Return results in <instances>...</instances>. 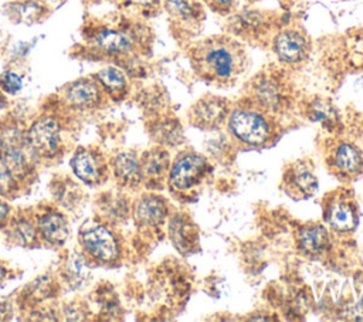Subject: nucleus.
<instances>
[{"label": "nucleus", "mask_w": 363, "mask_h": 322, "mask_svg": "<svg viewBox=\"0 0 363 322\" xmlns=\"http://www.w3.org/2000/svg\"><path fill=\"white\" fill-rule=\"evenodd\" d=\"M71 166H72V170L77 174V177H79L82 182L95 183L101 177V172H102L101 165H99L96 156H94L88 150L77 152L75 156L72 157Z\"/></svg>", "instance_id": "a211bd4d"}, {"label": "nucleus", "mask_w": 363, "mask_h": 322, "mask_svg": "<svg viewBox=\"0 0 363 322\" xmlns=\"http://www.w3.org/2000/svg\"><path fill=\"white\" fill-rule=\"evenodd\" d=\"M84 248L96 260L109 262L118 257L119 247L113 234L102 224L88 221L79 231Z\"/></svg>", "instance_id": "20e7f679"}, {"label": "nucleus", "mask_w": 363, "mask_h": 322, "mask_svg": "<svg viewBox=\"0 0 363 322\" xmlns=\"http://www.w3.org/2000/svg\"><path fill=\"white\" fill-rule=\"evenodd\" d=\"M11 235L21 244L30 245L35 241V228L26 218H18L11 226Z\"/></svg>", "instance_id": "a878e982"}, {"label": "nucleus", "mask_w": 363, "mask_h": 322, "mask_svg": "<svg viewBox=\"0 0 363 322\" xmlns=\"http://www.w3.org/2000/svg\"><path fill=\"white\" fill-rule=\"evenodd\" d=\"M142 174L146 173L150 177H159L166 172L169 166V155L162 149H153L145 155L142 162Z\"/></svg>", "instance_id": "393cba45"}, {"label": "nucleus", "mask_w": 363, "mask_h": 322, "mask_svg": "<svg viewBox=\"0 0 363 322\" xmlns=\"http://www.w3.org/2000/svg\"><path fill=\"white\" fill-rule=\"evenodd\" d=\"M101 89L96 82L91 79H78L68 85L65 99L71 106L89 108L99 102Z\"/></svg>", "instance_id": "2eb2a0df"}, {"label": "nucleus", "mask_w": 363, "mask_h": 322, "mask_svg": "<svg viewBox=\"0 0 363 322\" xmlns=\"http://www.w3.org/2000/svg\"><path fill=\"white\" fill-rule=\"evenodd\" d=\"M228 131L245 145L261 146L272 136V123L261 109L237 106L228 115Z\"/></svg>", "instance_id": "f03ea898"}, {"label": "nucleus", "mask_w": 363, "mask_h": 322, "mask_svg": "<svg viewBox=\"0 0 363 322\" xmlns=\"http://www.w3.org/2000/svg\"><path fill=\"white\" fill-rule=\"evenodd\" d=\"M170 235L173 238L174 245L180 251L189 250L193 245V241L196 238V233L193 231V226L186 221L184 217L182 216H174L172 223H170Z\"/></svg>", "instance_id": "5701e85b"}, {"label": "nucleus", "mask_w": 363, "mask_h": 322, "mask_svg": "<svg viewBox=\"0 0 363 322\" xmlns=\"http://www.w3.org/2000/svg\"><path fill=\"white\" fill-rule=\"evenodd\" d=\"M16 186L14 173L0 157V194H9Z\"/></svg>", "instance_id": "c85d7f7f"}, {"label": "nucleus", "mask_w": 363, "mask_h": 322, "mask_svg": "<svg viewBox=\"0 0 363 322\" xmlns=\"http://www.w3.org/2000/svg\"><path fill=\"white\" fill-rule=\"evenodd\" d=\"M23 79L14 71H6L0 75V89L7 94H16L21 89Z\"/></svg>", "instance_id": "cd10ccee"}, {"label": "nucleus", "mask_w": 363, "mask_h": 322, "mask_svg": "<svg viewBox=\"0 0 363 322\" xmlns=\"http://www.w3.org/2000/svg\"><path fill=\"white\" fill-rule=\"evenodd\" d=\"M163 4L174 21L189 28L200 24L204 17L199 0H163Z\"/></svg>", "instance_id": "4468645a"}, {"label": "nucleus", "mask_w": 363, "mask_h": 322, "mask_svg": "<svg viewBox=\"0 0 363 322\" xmlns=\"http://www.w3.org/2000/svg\"><path fill=\"white\" fill-rule=\"evenodd\" d=\"M41 235L51 244H62L68 237V224L60 213H47L38 220Z\"/></svg>", "instance_id": "dca6fc26"}, {"label": "nucleus", "mask_w": 363, "mask_h": 322, "mask_svg": "<svg viewBox=\"0 0 363 322\" xmlns=\"http://www.w3.org/2000/svg\"><path fill=\"white\" fill-rule=\"evenodd\" d=\"M285 182L288 183V191L291 190L292 196L294 193H298L301 197H308L313 194L318 187V180L313 169L303 162L296 163L288 170Z\"/></svg>", "instance_id": "ddd939ff"}, {"label": "nucleus", "mask_w": 363, "mask_h": 322, "mask_svg": "<svg viewBox=\"0 0 363 322\" xmlns=\"http://www.w3.org/2000/svg\"><path fill=\"white\" fill-rule=\"evenodd\" d=\"M3 102H4V99H3V96H1V94H0V106L3 105Z\"/></svg>", "instance_id": "72a5a7b5"}, {"label": "nucleus", "mask_w": 363, "mask_h": 322, "mask_svg": "<svg viewBox=\"0 0 363 322\" xmlns=\"http://www.w3.org/2000/svg\"><path fill=\"white\" fill-rule=\"evenodd\" d=\"M7 214H9V206L0 200V221L4 220L7 217Z\"/></svg>", "instance_id": "2f4dec72"}, {"label": "nucleus", "mask_w": 363, "mask_h": 322, "mask_svg": "<svg viewBox=\"0 0 363 322\" xmlns=\"http://www.w3.org/2000/svg\"><path fill=\"white\" fill-rule=\"evenodd\" d=\"M64 277L67 282L75 288L86 282L89 277V267L81 254L72 252L67 257L64 264Z\"/></svg>", "instance_id": "aec40b11"}, {"label": "nucleus", "mask_w": 363, "mask_h": 322, "mask_svg": "<svg viewBox=\"0 0 363 322\" xmlns=\"http://www.w3.org/2000/svg\"><path fill=\"white\" fill-rule=\"evenodd\" d=\"M213 11L220 14H227L233 10L235 0H203Z\"/></svg>", "instance_id": "c756f323"}, {"label": "nucleus", "mask_w": 363, "mask_h": 322, "mask_svg": "<svg viewBox=\"0 0 363 322\" xmlns=\"http://www.w3.org/2000/svg\"><path fill=\"white\" fill-rule=\"evenodd\" d=\"M52 294V281L48 277H40L28 287V295L37 299L47 298Z\"/></svg>", "instance_id": "bb28decb"}, {"label": "nucleus", "mask_w": 363, "mask_h": 322, "mask_svg": "<svg viewBox=\"0 0 363 322\" xmlns=\"http://www.w3.org/2000/svg\"><path fill=\"white\" fill-rule=\"evenodd\" d=\"M326 223L336 231H349L357 223V213L352 201L337 196L326 206Z\"/></svg>", "instance_id": "9d476101"}, {"label": "nucleus", "mask_w": 363, "mask_h": 322, "mask_svg": "<svg viewBox=\"0 0 363 322\" xmlns=\"http://www.w3.org/2000/svg\"><path fill=\"white\" fill-rule=\"evenodd\" d=\"M166 217V204L156 196L140 199L136 206V218L145 226H159Z\"/></svg>", "instance_id": "f3484780"}, {"label": "nucleus", "mask_w": 363, "mask_h": 322, "mask_svg": "<svg viewBox=\"0 0 363 322\" xmlns=\"http://www.w3.org/2000/svg\"><path fill=\"white\" fill-rule=\"evenodd\" d=\"M208 166L204 156L194 152L180 153L173 162L169 173V182L176 190H189L206 176Z\"/></svg>", "instance_id": "7ed1b4c3"}, {"label": "nucleus", "mask_w": 363, "mask_h": 322, "mask_svg": "<svg viewBox=\"0 0 363 322\" xmlns=\"http://www.w3.org/2000/svg\"><path fill=\"white\" fill-rule=\"evenodd\" d=\"M27 149H30L27 138L18 128L7 126L0 131V157L14 174L23 173L27 169Z\"/></svg>", "instance_id": "39448f33"}, {"label": "nucleus", "mask_w": 363, "mask_h": 322, "mask_svg": "<svg viewBox=\"0 0 363 322\" xmlns=\"http://www.w3.org/2000/svg\"><path fill=\"white\" fill-rule=\"evenodd\" d=\"M60 123L51 116H45L33 123L26 133L27 143L34 153L41 156L54 155L60 146Z\"/></svg>", "instance_id": "423d86ee"}, {"label": "nucleus", "mask_w": 363, "mask_h": 322, "mask_svg": "<svg viewBox=\"0 0 363 322\" xmlns=\"http://www.w3.org/2000/svg\"><path fill=\"white\" fill-rule=\"evenodd\" d=\"M272 48L284 64H299L309 52V41L303 33L294 28L279 31L272 40Z\"/></svg>", "instance_id": "0eeeda50"}, {"label": "nucleus", "mask_w": 363, "mask_h": 322, "mask_svg": "<svg viewBox=\"0 0 363 322\" xmlns=\"http://www.w3.org/2000/svg\"><path fill=\"white\" fill-rule=\"evenodd\" d=\"M95 78L101 84V87H104V89H106L111 94H122L125 92L128 85L125 72L113 65L99 70L95 74Z\"/></svg>", "instance_id": "412c9836"}, {"label": "nucleus", "mask_w": 363, "mask_h": 322, "mask_svg": "<svg viewBox=\"0 0 363 322\" xmlns=\"http://www.w3.org/2000/svg\"><path fill=\"white\" fill-rule=\"evenodd\" d=\"M284 85L274 75H259L252 82L254 102H257L264 109H278L284 104Z\"/></svg>", "instance_id": "1a4fd4ad"}, {"label": "nucleus", "mask_w": 363, "mask_h": 322, "mask_svg": "<svg viewBox=\"0 0 363 322\" xmlns=\"http://www.w3.org/2000/svg\"><path fill=\"white\" fill-rule=\"evenodd\" d=\"M231 23L237 33L242 35H255L262 33L261 30L265 26V17L258 11H245L235 16Z\"/></svg>", "instance_id": "b1692460"}, {"label": "nucleus", "mask_w": 363, "mask_h": 322, "mask_svg": "<svg viewBox=\"0 0 363 322\" xmlns=\"http://www.w3.org/2000/svg\"><path fill=\"white\" fill-rule=\"evenodd\" d=\"M196 74L217 85L234 82L247 67L244 47L228 35L208 37L196 44L190 52Z\"/></svg>", "instance_id": "f257e3e1"}, {"label": "nucleus", "mask_w": 363, "mask_h": 322, "mask_svg": "<svg viewBox=\"0 0 363 322\" xmlns=\"http://www.w3.org/2000/svg\"><path fill=\"white\" fill-rule=\"evenodd\" d=\"M227 113V102L223 98L207 96L194 104L190 116L193 123L200 128H216L225 119Z\"/></svg>", "instance_id": "6e6552de"}, {"label": "nucleus", "mask_w": 363, "mask_h": 322, "mask_svg": "<svg viewBox=\"0 0 363 322\" xmlns=\"http://www.w3.org/2000/svg\"><path fill=\"white\" fill-rule=\"evenodd\" d=\"M128 4H133V6H140V7H156L160 0H123Z\"/></svg>", "instance_id": "7c9ffc66"}, {"label": "nucleus", "mask_w": 363, "mask_h": 322, "mask_svg": "<svg viewBox=\"0 0 363 322\" xmlns=\"http://www.w3.org/2000/svg\"><path fill=\"white\" fill-rule=\"evenodd\" d=\"M92 44L106 54H126L133 48L132 37L121 30L115 28H99L92 34Z\"/></svg>", "instance_id": "9b49d317"}, {"label": "nucleus", "mask_w": 363, "mask_h": 322, "mask_svg": "<svg viewBox=\"0 0 363 322\" xmlns=\"http://www.w3.org/2000/svg\"><path fill=\"white\" fill-rule=\"evenodd\" d=\"M328 244V233L322 226H309L301 230V247L309 254L323 251Z\"/></svg>", "instance_id": "4be33fe9"}, {"label": "nucleus", "mask_w": 363, "mask_h": 322, "mask_svg": "<svg viewBox=\"0 0 363 322\" xmlns=\"http://www.w3.org/2000/svg\"><path fill=\"white\" fill-rule=\"evenodd\" d=\"M113 170L119 182L125 184H136L142 179V166L133 153L125 152L115 157Z\"/></svg>", "instance_id": "6ab92c4d"}, {"label": "nucleus", "mask_w": 363, "mask_h": 322, "mask_svg": "<svg viewBox=\"0 0 363 322\" xmlns=\"http://www.w3.org/2000/svg\"><path fill=\"white\" fill-rule=\"evenodd\" d=\"M4 275H6V270L0 265V281L4 278Z\"/></svg>", "instance_id": "473e14b6"}, {"label": "nucleus", "mask_w": 363, "mask_h": 322, "mask_svg": "<svg viewBox=\"0 0 363 322\" xmlns=\"http://www.w3.org/2000/svg\"><path fill=\"white\" fill-rule=\"evenodd\" d=\"M332 160L336 172L345 177L356 176L363 169L362 152L350 143H339L333 150Z\"/></svg>", "instance_id": "f8f14e48"}]
</instances>
